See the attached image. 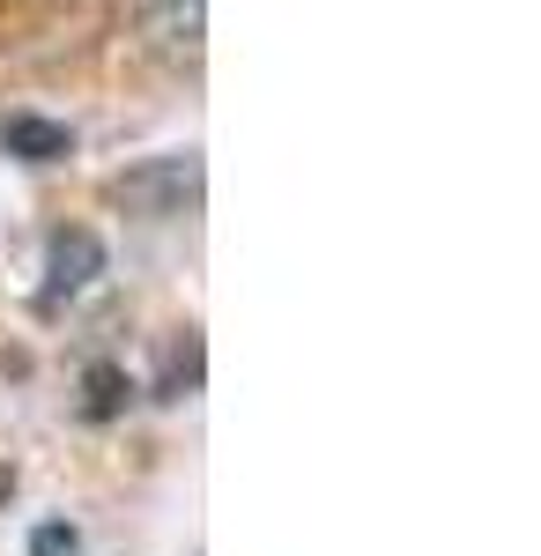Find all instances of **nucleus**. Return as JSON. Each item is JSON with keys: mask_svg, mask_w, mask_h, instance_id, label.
I'll return each instance as SVG.
<instances>
[{"mask_svg": "<svg viewBox=\"0 0 541 556\" xmlns=\"http://www.w3.org/2000/svg\"><path fill=\"white\" fill-rule=\"evenodd\" d=\"M30 556H83V534L67 519H45L38 534H30Z\"/></svg>", "mask_w": 541, "mask_h": 556, "instance_id": "nucleus-6", "label": "nucleus"}, {"mask_svg": "<svg viewBox=\"0 0 541 556\" xmlns=\"http://www.w3.org/2000/svg\"><path fill=\"white\" fill-rule=\"evenodd\" d=\"M201 386V342H186L178 356H171V379H164V401H178V393H193Z\"/></svg>", "mask_w": 541, "mask_h": 556, "instance_id": "nucleus-7", "label": "nucleus"}, {"mask_svg": "<svg viewBox=\"0 0 541 556\" xmlns=\"http://www.w3.org/2000/svg\"><path fill=\"white\" fill-rule=\"evenodd\" d=\"M141 38L164 60H201V30H209V0H134Z\"/></svg>", "mask_w": 541, "mask_h": 556, "instance_id": "nucleus-2", "label": "nucleus"}, {"mask_svg": "<svg viewBox=\"0 0 541 556\" xmlns=\"http://www.w3.org/2000/svg\"><path fill=\"white\" fill-rule=\"evenodd\" d=\"M119 201L141 215H186L201 201V156L186 149V156H156V164H141V172L119 178Z\"/></svg>", "mask_w": 541, "mask_h": 556, "instance_id": "nucleus-1", "label": "nucleus"}, {"mask_svg": "<svg viewBox=\"0 0 541 556\" xmlns=\"http://www.w3.org/2000/svg\"><path fill=\"white\" fill-rule=\"evenodd\" d=\"M126 393H134V386H126L119 364H89L83 371V416L89 424H112V416L126 408Z\"/></svg>", "mask_w": 541, "mask_h": 556, "instance_id": "nucleus-5", "label": "nucleus"}, {"mask_svg": "<svg viewBox=\"0 0 541 556\" xmlns=\"http://www.w3.org/2000/svg\"><path fill=\"white\" fill-rule=\"evenodd\" d=\"M0 149L23 156V164H60V156H75V134L60 119H38V112H8L0 119Z\"/></svg>", "mask_w": 541, "mask_h": 556, "instance_id": "nucleus-4", "label": "nucleus"}, {"mask_svg": "<svg viewBox=\"0 0 541 556\" xmlns=\"http://www.w3.org/2000/svg\"><path fill=\"white\" fill-rule=\"evenodd\" d=\"M97 275H104V245H97V230H52V245H45V304L83 298Z\"/></svg>", "mask_w": 541, "mask_h": 556, "instance_id": "nucleus-3", "label": "nucleus"}]
</instances>
